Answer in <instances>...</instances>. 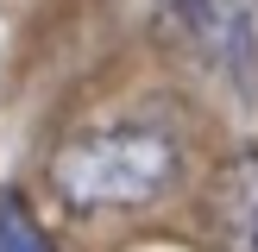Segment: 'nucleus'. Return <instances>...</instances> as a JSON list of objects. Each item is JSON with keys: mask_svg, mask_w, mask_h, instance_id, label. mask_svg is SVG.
I'll use <instances>...</instances> for the list:
<instances>
[{"mask_svg": "<svg viewBox=\"0 0 258 252\" xmlns=\"http://www.w3.org/2000/svg\"><path fill=\"white\" fill-rule=\"evenodd\" d=\"M183 183V139L164 120H107L50 151V189L70 214H139Z\"/></svg>", "mask_w": 258, "mask_h": 252, "instance_id": "f257e3e1", "label": "nucleus"}, {"mask_svg": "<svg viewBox=\"0 0 258 252\" xmlns=\"http://www.w3.org/2000/svg\"><path fill=\"white\" fill-rule=\"evenodd\" d=\"M176 57L227 95L258 101V0H170L158 13Z\"/></svg>", "mask_w": 258, "mask_h": 252, "instance_id": "f03ea898", "label": "nucleus"}, {"mask_svg": "<svg viewBox=\"0 0 258 252\" xmlns=\"http://www.w3.org/2000/svg\"><path fill=\"white\" fill-rule=\"evenodd\" d=\"M208 214H214L221 252H258V145H239L214 170Z\"/></svg>", "mask_w": 258, "mask_h": 252, "instance_id": "7ed1b4c3", "label": "nucleus"}, {"mask_svg": "<svg viewBox=\"0 0 258 252\" xmlns=\"http://www.w3.org/2000/svg\"><path fill=\"white\" fill-rule=\"evenodd\" d=\"M0 252H57L19 196H0Z\"/></svg>", "mask_w": 258, "mask_h": 252, "instance_id": "20e7f679", "label": "nucleus"}]
</instances>
